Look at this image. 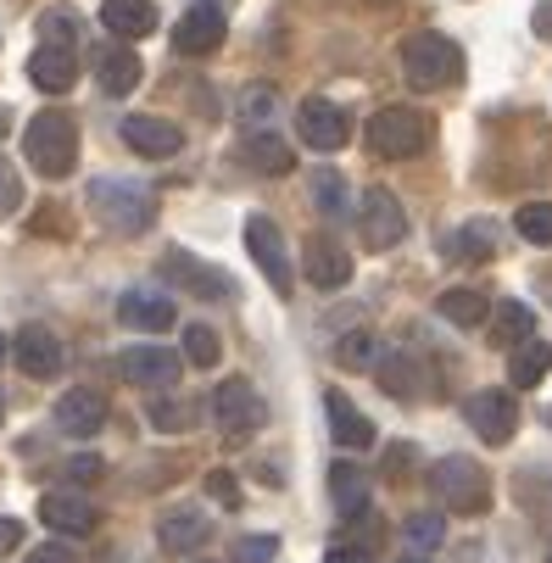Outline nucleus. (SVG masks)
I'll list each match as a JSON object with an SVG mask.
<instances>
[{
  "mask_svg": "<svg viewBox=\"0 0 552 563\" xmlns=\"http://www.w3.org/2000/svg\"><path fill=\"white\" fill-rule=\"evenodd\" d=\"M357 234H363V246L368 252H390V246H402V234H408V212L402 201L390 196V190H368L363 196V212H357Z\"/></svg>",
  "mask_w": 552,
  "mask_h": 563,
  "instance_id": "8",
  "label": "nucleus"
},
{
  "mask_svg": "<svg viewBox=\"0 0 552 563\" xmlns=\"http://www.w3.org/2000/svg\"><path fill=\"white\" fill-rule=\"evenodd\" d=\"M67 474H73V479H101V457H73Z\"/></svg>",
  "mask_w": 552,
  "mask_h": 563,
  "instance_id": "46",
  "label": "nucleus"
},
{
  "mask_svg": "<svg viewBox=\"0 0 552 563\" xmlns=\"http://www.w3.org/2000/svg\"><path fill=\"white\" fill-rule=\"evenodd\" d=\"M123 145L134 151V156H151V163H168V156H179L185 151V129L174 123V118H156V112H134V118H123Z\"/></svg>",
  "mask_w": 552,
  "mask_h": 563,
  "instance_id": "10",
  "label": "nucleus"
},
{
  "mask_svg": "<svg viewBox=\"0 0 552 563\" xmlns=\"http://www.w3.org/2000/svg\"><path fill=\"white\" fill-rule=\"evenodd\" d=\"M547 374H552V346H547V341L514 346V357H508V385H514V390H530V385H541Z\"/></svg>",
  "mask_w": 552,
  "mask_h": 563,
  "instance_id": "29",
  "label": "nucleus"
},
{
  "mask_svg": "<svg viewBox=\"0 0 552 563\" xmlns=\"http://www.w3.org/2000/svg\"><path fill=\"white\" fill-rule=\"evenodd\" d=\"M18 201H23V179H18V168L0 156V218L7 212H18Z\"/></svg>",
  "mask_w": 552,
  "mask_h": 563,
  "instance_id": "42",
  "label": "nucleus"
},
{
  "mask_svg": "<svg viewBox=\"0 0 552 563\" xmlns=\"http://www.w3.org/2000/svg\"><path fill=\"white\" fill-rule=\"evenodd\" d=\"M90 207L118 234H145L156 223V196L134 179H90Z\"/></svg>",
  "mask_w": 552,
  "mask_h": 563,
  "instance_id": "5",
  "label": "nucleus"
},
{
  "mask_svg": "<svg viewBox=\"0 0 552 563\" xmlns=\"http://www.w3.org/2000/svg\"><path fill=\"white\" fill-rule=\"evenodd\" d=\"M118 318L129 330H145V335H163L179 324V307L168 296H156V290H123L118 296Z\"/></svg>",
  "mask_w": 552,
  "mask_h": 563,
  "instance_id": "19",
  "label": "nucleus"
},
{
  "mask_svg": "<svg viewBox=\"0 0 552 563\" xmlns=\"http://www.w3.org/2000/svg\"><path fill=\"white\" fill-rule=\"evenodd\" d=\"M301 263H307V279L319 285V290H341V285L352 279V252L335 246L330 234H312L307 252H301Z\"/></svg>",
  "mask_w": 552,
  "mask_h": 563,
  "instance_id": "21",
  "label": "nucleus"
},
{
  "mask_svg": "<svg viewBox=\"0 0 552 563\" xmlns=\"http://www.w3.org/2000/svg\"><path fill=\"white\" fill-rule=\"evenodd\" d=\"M23 563H78V558H73V547H62V541H45V547H34Z\"/></svg>",
  "mask_w": 552,
  "mask_h": 563,
  "instance_id": "43",
  "label": "nucleus"
},
{
  "mask_svg": "<svg viewBox=\"0 0 552 563\" xmlns=\"http://www.w3.org/2000/svg\"><path fill=\"white\" fill-rule=\"evenodd\" d=\"M7 357H12V341H7V335H0V363H7Z\"/></svg>",
  "mask_w": 552,
  "mask_h": 563,
  "instance_id": "48",
  "label": "nucleus"
},
{
  "mask_svg": "<svg viewBox=\"0 0 552 563\" xmlns=\"http://www.w3.org/2000/svg\"><path fill=\"white\" fill-rule=\"evenodd\" d=\"M229 558L234 563H274L279 558V536H241Z\"/></svg>",
  "mask_w": 552,
  "mask_h": 563,
  "instance_id": "40",
  "label": "nucleus"
},
{
  "mask_svg": "<svg viewBox=\"0 0 552 563\" xmlns=\"http://www.w3.org/2000/svg\"><path fill=\"white\" fill-rule=\"evenodd\" d=\"M374 374H379V385L390 390V396H419V363L408 357V352H385V357H374Z\"/></svg>",
  "mask_w": 552,
  "mask_h": 563,
  "instance_id": "31",
  "label": "nucleus"
},
{
  "mask_svg": "<svg viewBox=\"0 0 552 563\" xmlns=\"http://www.w3.org/2000/svg\"><path fill=\"white\" fill-rule=\"evenodd\" d=\"M101 424H107V396H101V390H90V385L62 390V401H56V430H62V435L90 441Z\"/></svg>",
  "mask_w": 552,
  "mask_h": 563,
  "instance_id": "14",
  "label": "nucleus"
},
{
  "mask_svg": "<svg viewBox=\"0 0 552 563\" xmlns=\"http://www.w3.org/2000/svg\"><path fill=\"white\" fill-rule=\"evenodd\" d=\"M118 374H123L129 385L163 390V385L179 379V352H168V346H129V352L118 357Z\"/></svg>",
  "mask_w": 552,
  "mask_h": 563,
  "instance_id": "16",
  "label": "nucleus"
},
{
  "mask_svg": "<svg viewBox=\"0 0 552 563\" xmlns=\"http://www.w3.org/2000/svg\"><path fill=\"white\" fill-rule=\"evenodd\" d=\"M430 492L441 497L446 514H463V519H481L492 508V474L486 463L463 457V452H446L435 468H430Z\"/></svg>",
  "mask_w": 552,
  "mask_h": 563,
  "instance_id": "3",
  "label": "nucleus"
},
{
  "mask_svg": "<svg viewBox=\"0 0 552 563\" xmlns=\"http://www.w3.org/2000/svg\"><path fill=\"white\" fill-rule=\"evenodd\" d=\"M12 357H18V368H23L29 379H56L62 363H67L56 330H45V324H23L18 341H12Z\"/></svg>",
  "mask_w": 552,
  "mask_h": 563,
  "instance_id": "15",
  "label": "nucleus"
},
{
  "mask_svg": "<svg viewBox=\"0 0 552 563\" xmlns=\"http://www.w3.org/2000/svg\"><path fill=\"white\" fill-rule=\"evenodd\" d=\"M486 330H492V341L497 346H525L530 335H536V312L525 307V301H497L492 312H486Z\"/></svg>",
  "mask_w": 552,
  "mask_h": 563,
  "instance_id": "25",
  "label": "nucleus"
},
{
  "mask_svg": "<svg viewBox=\"0 0 552 563\" xmlns=\"http://www.w3.org/2000/svg\"><path fill=\"white\" fill-rule=\"evenodd\" d=\"M246 252H252V263L263 268V279L274 285V296H290V290H296V274H290V252H285V240H279V223H268L263 212L246 218Z\"/></svg>",
  "mask_w": 552,
  "mask_h": 563,
  "instance_id": "7",
  "label": "nucleus"
},
{
  "mask_svg": "<svg viewBox=\"0 0 552 563\" xmlns=\"http://www.w3.org/2000/svg\"><path fill=\"white\" fill-rule=\"evenodd\" d=\"M0 419H7V396H0Z\"/></svg>",
  "mask_w": 552,
  "mask_h": 563,
  "instance_id": "50",
  "label": "nucleus"
},
{
  "mask_svg": "<svg viewBox=\"0 0 552 563\" xmlns=\"http://www.w3.org/2000/svg\"><path fill=\"white\" fill-rule=\"evenodd\" d=\"M312 201H319L324 218H346V212H352V190H346V179H341L335 168L312 174Z\"/></svg>",
  "mask_w": 552,
  "mask_h": 563,
  "instance_id": "33",
  "label": "nucleus"
},
{
  "mask_svg": "<svg viewBox=\"0 0 552 563\" xmlns=\"http://www.w3.org/2000/svg\"><path fill=\"white\" fill-rule=\"evenodd\" d=\"M368 7H397V0H368Z\"/></svg>",
  "mask_w": 552,
  "mask_h": 563,
  "instance_id": "49",
  "label": "nucleus"
},
{
  "mask_svg": "<svg viewBox=\"0 0 552 563\" xmlns=\"http://www.w3.org/2000/svg\"><path fill=\"white\" fill-rule=\"evenodd\" d=\"M101 23L118 40H140V34L156 29V7L151 0H101Z\"/></svg>",
  "mask_w": 552,
  "mask_h": 563,
  "instance_id": "26",
  "label": "nucleus"
},
{
  "mask_svg": "<svg viewBox=\"0 0 552 563\" xmlns=\"http://www.w3.org/2000/svg\"><path fill=\"white\" fill-rule=\"evenodd\" d=\"M296 134H301V145H312V151H341V145L352 140V123H346V112H341L335 101L307 96V101L296 107Z\"/></svg>",
  "mask_w": 552,
  "mask_h": 563,
  "instance_id": "12",
  "label": "nucleus"
},
{
  "mask_svg": "<svg viewBox=\"0 0 552 563\" xmlns=\"http://www.w3.org/2000/svg\"><path fill=\"white\" fill-rule=\"evenodd\" d=\"M145 419L163 430V435H185V430L196 424V408H190L185 396H168V390H163L156 401H145Z\"/></svg>",
  "mask_w": 552,
  "mask_h": 563,
  "instance_id": "32",
  "label": "nucleus"
},
{
  "mask_svg": "<svg viewBox=\"0 0 552 563\" xmlns=\"http://www.w3.org/2000/svg\"><path fill=\"white\" fill-rule=\"evenodd\" d=\"M435 312L446 318V324H457V330H481L486 312H492V301H486L481 290H446V296L435 301Z\"/></svg>",
  "mask_w": 552,
  "mask_h": 563,
  "instance_id": "30",
  "label": "nucleus"
},
{
  "mask_svg": "<svg viewBox=\"0 0 552 563\" xmlns=\"http://www.w3.org/2000/svg\"><path fill=\"white\" fill-rule=\"evenodd\" d=\"M324 563H368V552H357V547H335Z\"/></svg>",
  "mask_w": 552,
  "mask_h": 563,
  "instance_id": "47",
  "label": "nucleus"
},
{
  "mask_svg": "<svg viewBox=\"0 0 552 563\" xmlns=\"http://www.w3.org/2000/svg\"><path fill=\"white\" fill-rule=\"evenodd\" d=\"M435 140V118L419 112V107H379L368 118V151L385 156V163H413L424 156Z\"/></svg>",
  "mask_w": 552,
  "mask_h": 563,
  "instance_id": "2",
  "label": "nucleus"
},
{
  "mask_svg": "<svg viewBox=\"0 0 552 563\" xmlns=\"http://www.w3.org/2000/svg\"><path fill=\"white\" fill-rule=\"evenodd\" d=\"M218 357H223L218 335H212L207 324H190V330H185V363H196V368H212Z\"/></svg>",
  "mask_w": 552,
  "mask_h": 563,
  "instance_id": "37",
  "label": "nucleus"
},
{
  "mask_svg": "<svg viewBox=\"0 0 552 563\" xmlns=\"http://www.w3.org/2000/svg\"><path fill=\"white\" fill-rule=\"evenodd\" d=\"M140 51L134 45H101L96 51V85H101V96H112V101H123V96H134V85H140Z\"/></svg>",
  "mask_w": 552,
  "mask_h": 563,
  "instance_id": "20",
  "label": "nucleus"
},
{
  "mask_svg": "<svg viewBox=\"0 0 552 563\" xmlns=\"http://www.w3.org/2000/svg\"><path fill=\"white\" fill-rule=\"evenodd\" d=\"M18 541H23V525L18 519H0V558L18 552Z\"/></svg>",
  "mask_w": 552,
  "mask_h": 563,
  "instance_id": "45",
  "label": "nucleus"
},
{
  "mask_svg": "<svg viewBox=\"0 0 552 563\" xmlns=\"http://www.w3.org/2000/svg\"><path fill=\"white\" fill-rule=\"evenodd\" d=\"M547 563H552V552H547Z\"/></svg>",
  "mask_w": 552,
  "mask_h": 563,
  "instance_id": "52",
  "label": "nucleus"
},
{
  "mask_svg": "<svg viewBox=\"0 0 552 563\" xmlns=\"http://www.w3.org/2000/svg\"><path fill=\"white\" fill-rule=\"evenodd\" d=\"M402 73H408L413 90H452L463 78V51H457V40H446L435 29L408 34L402 40Z\"/></svg>",
  "mask_w": 552,
  "mask_h": 563,
  "instance_id": "4",
  "label": "nucleus"
},
{
  "mask_svg": "<svg viewBox=\"0 0 552 563\" xmlns=\"http://www.w3.org/2000/svg\"><path fill=\"white\" fill-rule=\"evenodd\" d=\"M402 536H408L419 552H430V547H441V541H446V519H441V514H408Z\"/></svg>",
  "mask_w": 552,
  "mask_h": 563,
  "instance_id": "38",
  "label": "nucleus"
},
{
  "mask_svg": "<svg viewBox=\"0 0 552 563\" xmlns=\"http://www.w3.org/2000/svg\"><path fill=\"white\" fill-rule=\"evenodd\" d=\"M330 503H335V514H341V519L368 514V474H363L352 457H341V463L330 468Z\"/></svg>",
  "mask_w": 552,
  "mask_h": 563,
  "instance_id": "24",
  "label": "nucleus"
},
{
  "mask_svg": "<svg viewBox=\"0 0 552 563\" xmlns=\"http://www.w3.org/2000/svg\"><path fill=\"white\" fill-rule=\"evenodd\" d=\"M207 497L223 503V508H241V503H246V497H241V479H234L229 468H212V474H207Z\"/></svg>",
  "mask_w": 552,
  "mask_h": 563,
  "instance_id": "41",
  "label": "nucleus"
},
{
  "mask_svg": "<svg viewBox=\"0 0 552 563\" xmlns=\"http://www.w3.org/2000/svg\"><path fill=\"white\" fill-rule=\"evenodd\" d=\"M514 229H519V240H530V246H552V201H525Z\"/></svg>",
  "mask_w": 552,
  "mask_h": 563,
  "instance_id": "34",
  "label": "nucleus"
},
{
  "mask_svg": "<svg viewBox=\"0 0 552 563\" xmlns=\"http://www.w3.org/2000/svg\"><path fill=\"white\" fill-rule=\"evenodd\" d=\"M40 45H51V51H78V18H73V12H45V18H40Z\"/></svg>",
  "mask_w": 552,
  "mask_h": 563,
  "instance_id": "35",
  "label": "nucleus"
},
{
  "mask_svg": "<svg viewBox=\"0 0 552 563\" xmlns=\"http://www.w3.org/2000/svg\"><path fill=\"white\" fill-rule=\"evenodd\" d=\"M335 363H341V368H357V374L374 368V335H368V330H346V335L335 341Z\"/></svg>",
  "mask_w": 552,
  "mask_h": 563,
  "instance_id": "36",
  "label": "nucleus"
},
{
  "mask_svg": "<svg viewBox=\"0 0 552 563\" xmlns=\"http://www.w3.org/2000/svg\"><path fill=\"white\" fill-rule=\"evenodd\" d=\"M324 413H330V435H335V446H346V452H368V446H374V424L352 408V396L324 390Z\"/></svg>",
  "mask_w": 552,
  "mask_h": 563,
  "instance_id": "22",
  "label": "nucleus"
},
{
  "mask_svg": "<svg viewBox=\"0 0 552 563\" xmlns=\"http://www.w3.org/2000/svg\"><path fill=\"white\" fill-rule=\"evenodd\" d=\"M241 145H246V163L263 168V174H290L296 168V151L274 129H252V134H241Z\"/></svg>",
  "mask_w": 552,
  "mask_h": 563,
  "instance_id": "27",
  "label": "nucleus"
},
{
  "mask_svg": "<svg viewBox=\"0 0 552 563\" xmlns=\"http://www.w3.org/2000/svg\"><path fill=\"white\" fill-rule=\"evenodd\" d=\"M156 541H163V552H174V558H190V552H201L212 541V519L196 503L163 508L156 514Z\"/></svg>",
  "mask_w": 552,
  "mask_h": 563,
  "instance_id": "13",
  "label": "nucleus"
},
{
  "mask_svg": "<svg viewBox=\"0 0 552 563\" xmlns=\"http://www.w3.org/2000/svg\"><path fill=\"white\" fill-rule=\"evenodd\" d=\"M274 118H279V90L274 85H246L241 96H234V123H241L246 134L274 129Z\"/></svg>",
  "mask_w": 552,
  "mask_h": 563,
  "instance_id": "28",
  "label": "nucleus"
},
{
  "mask_svg": "<svg viewBox=\"0 0 552 563\" xmlns=\"http://www.w3.org/2000/svg\"><path fill=\"white\" fill-rule=\"evenodd\" d=\"M463 419L486 446H503L519 430V401H514V390H475L463 401Z\"/></svg>",
  "mask_w": 552,
  "mask_h": 563,
  "instance_id": "9",
  "label": "nucleus"
},
{
  "mask_svg": "<svg viewBox=\"0 0 552 563\" xmlns=\"http://www.w3.org/2000/svg\"><path fill=\"white\" fill-rule=\"evenodd\" d=\"M397 563H424V558H397Z\"/></svg>",
  "mask_w": 552,
  "mask_h": 563,
  "instance_id": "51",
  "label": "nucleus"
},
{
  "mask_svg": "<svg viewBox=\"0 0 552 563\" xmlns=\"http://www.w3.org/2000/svg\"><path fill=\"white\" fill-rule=\"evenodd\" d=\"M212 419H218V430L229 435V441H252L257 430H263V419H268V401L257 396V385L252 379H223L218 390H212Z\"/></svg>",
  "mask_w": 552,
  "mask_h": 563,
  "instance_id": "6",
  "label": "nucleus"
},
{
  "mask_svg": "<svg viewBox=\"0 0 552 563\" xmlns=\"http://www.w3.org/2000/svg\"><path fill=\"white\" fill-rule=\"evenodd\" d=\"M40 519H45V530H56V536H90V530L101 525L96 503L78 497V492H45V497H40Z\"/></svg>",
  "mask_w": 552,
  "mask_h": 563,
  "instance_id": "18",
  "label": "nucleus"
},
{
  "mask_svg": "<svg viewBox=\"0 0 552 563\" xmlns=\"http://www.w3.org/2000/svg\"><path fill=\"white\" fill-rule=\"evenodd\" d=\"M530 29L541 40H552V0H536V12H530Z\"/></svg>",
  "mask_w": 552,
  "mask_h": 563,
  "instance_id": "44",
  "label": "nucleus"
},
{
  "mask_svg": "<svg viewBox=\"0 0 552 563\" xmlns=\"http://www.w3.org/2000/svg\"><path fill=\"white\" fill-rule=\"evenodd\" d=\"M163 274L185 290V296H196V301H223V296H234V279L223 274V268H212V263H201L196 252H163Z\"/></svg>",
  "mask_w": 552,
  "mask_h": 563,
  "instance_id": "11",
  "label": "nucleus"
},
{
  "mask_svg": "<svg viewBox=\"0 0 552 563\" xmlns=\"http://www.w3.org/2000/svg\"><path fill=\"white\" fill-rule=\"evenodd\" d=\"M452 252L457 257H468V263H481V257H492V229L475 218V223H463V234L452 240Z\"/></svg>",
  "mask_w": 552,
  "mask_h": 563,
  "instance_id": "39",
  "label": "nucleus"
},
{
  "mask_svg": "<svg viewBox=\"0 0 552 563\" xmlns=\"http://www.w3.org/2000/svg\"><path fill=\"white\" fill-rule=\"evenodd\" d=\"M29 78H34L40 90H51V96L73 90V85H78V51H51V45H40V51L29 56Z\"/></svg>",
  "mask_w": 552,
  "mask_h": 563,
  "instance_id": "23",
  "label": "nucleus"
},
{
  "mask_svg": "<svg viewBox=\"0 0 552 563\" xmlns=\"http://www.w3.org/2000/svg\"><path fill=\"white\" fill-rule=\"evenodd\" d=\"M223 7H212V0H196V7L179 18V29H174V51H185V56H207V51H218L223 45Z\"/></svg>",
  "mask_w": 552,
  "mask_h": 563,
  "instance_id": "17",
  "label": "nucleus"
},
{
  "mask_svg": "<svg viewBox=\"0 0 552 563\" xmlns=\"http://www.w3.org/2000/svg\"><path fill=\"white\" fill-rule=\"evenodd\" d=\"M23 156L29 168L45 174V179H67L78 168V123L67 112H34L29 129H23Z\"/></svg>",
  "mask_w": 552,
  "mask_h": 563,
  "instance_id": "1",
  "label": "nucleus"
}]
</instances>
